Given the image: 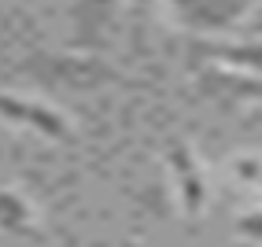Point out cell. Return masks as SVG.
<instances>
[{"label":"cell","instance_id":"cell-1","mask_svg":"<svg viewBox=\"0 0 262 247\" xmlns=\"http://www.w3.org/2000/svg\"><path fill=\"white\" fill-rule=\"evenodd\" d=\"M19 70L48 89H103L111 81H126L100 56H48L41 52V56L26 59Z\"/></svg>","mask_w":262,"mask_h":247},{"label":"cell","instance_id":"cell-2","mask_svg":"<svg viewBox=\"0 0 262 247\" xmlns=\"http://www.w3.org/2000/svg\"><path fill=\"white\" fill-rule=\"evenodd\" d=\"M200 93H207L222 107L262 103V74H236L229 66H211L200 70Z\"/></svg>","mask_w":262,"mask_h":247},{"label":"cell","instance_id":"cell-3","mask_svg":"<svg viewBox=\"0 0 262 247\" xmlns=\"http://www.w3.org/2000/svg\"><path fill=\"white\" fill-rule=\"evenodd\" d=\"M170 11L188 30H229L244 19V0H170Z\"/></svg>","mask_w":262,"mask_h":247},{"label":"cell","instance_id":"cell-4","mask_svg":"<svg viewBox=\"0 0 262 247\" xmlns=\"http://www.w3.org/2000/svg\"><path fill=\"white\" fill-rule=\"evenodd\" d=\"M0 115H8L15 122H23V126L37 129L41 137L48 140H59V144H71L74 133L67 126V118L59 111L45 107V103H33V100H19V96H0Z\"/></svg>","mask_w":262,"mask_h":247},{"label":"cell","instance_id":"cell-5","mask_svg":"<svg viewBox=\"0 0 262 247\" xmlns=\"http://www.w3.org/2000/svg\"><path fill=\"white\" fill-rule=\"evenodd\" d=\"M166 159H170V170H173V188H178L181 210L188 218H200L203 214V203H207V185H203L200 163L192 159L188 144H173Z\"/></svg>","mask_w":262,"mask_h":247},{"label":"cell","instance_id":"cell-6","mask_svg":"<svg viewBox=\"0 0 262 247\" xmlns=\"http://www.w3.org/2000/svg\"><path fill=\"white\" fill-rule=\"evenodd\" d=\"M111 19H115V0H78V8H74V30H71L74 48L100 52L103 44H107Z\"/></svg>","mask_w":262,"mask_h":247},{"label":"cell","instance_id":"cell-7","mask_svg":"<svg viewBox=\"0 0 262 247\" xmlns=\"http://www.w3.org/2000/svg\"><path fill=\"white\" fill-rule=\"evenodd\" d=\"M192 52L203 59H218L225 66H248L262 74V44H214V41H196Z\"/></svg>","mask_w":262,"mask_h":247},{"label":"cell","instance_id":"cell-8","mask_svg":"<svg viewBox=\"0 0 262 247\" xmlns=\"http://www.w3.org/2000/svg\"><path fill=\"white\" fill-rule=\"evenodd\" d=\"M0 229H8V233H15V236H37L26 203L15 196V192H0Z\"/></svg>","mask_w":262,"mask_h":247},{"label":"cell","instance_id":"cell-9","mask_svg":"<svg viewBox=\"0 0 262 247\" xmlns=\"http://www.w3.org/2000/svg\"><path fill=\"white\" fill-rule=\"evenodd\" d=\"M236 229H240V236H248V240H262V210H255V214H244Z\"/></svg>","mask_w":262,"mask_h":247},{"label":"cell","instance_id":"cell-10","mask_svg":"<svg viewBox=\"0 0 262 247\" xmlns=\"http://www.w3.org/2000/svg\"><path fill=\"white\" fill-rule=\"evenodd\" d=\"M59 240H63V247H111V243H100V240H78L74 233H59Z\"/></svg>","mask_w":262,"mask_h":247},{"label":"cell","instance_id":"cell-11","mask_svg":"<svg viewBox=\"0 0 262 247\" xmlns=\"http://www.w3.org/2000/svg\"><path fill=\"white\" fill-rule=\"evenodd\" d=\"M248 30H251V37H262V11L255 15V23H248Z\"/></svg>","mask_w":262,"mask_h":247},{"label":"cell","instance_id":"cell-12","mask_svg":"<svg viewBox=\"0 0 262 247\" xmlns=\"http://www.w3.org/2000/svg\"><path fill=\"white\" fill-rule=\"evenodd\" d=\"M151 0H133V19H141V11H148Z\"/></svg>","mask_w":262,"mask_h":247}]
</instances>
